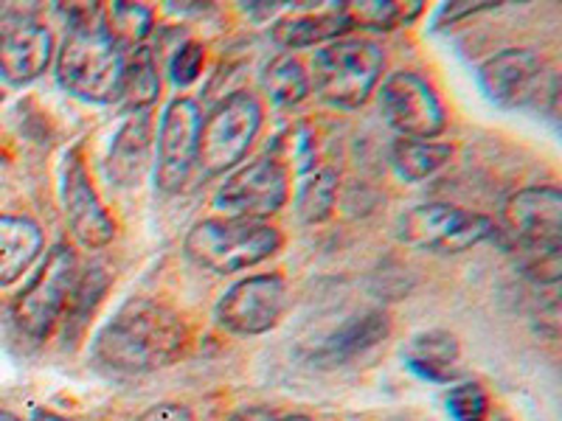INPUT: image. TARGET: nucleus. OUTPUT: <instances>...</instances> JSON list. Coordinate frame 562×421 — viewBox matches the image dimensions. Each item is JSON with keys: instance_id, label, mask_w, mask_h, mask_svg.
I'll list each match as a JSON object with an SVG mask.
<instances>
[{"instance_id": "nucleus-17", "label": "nucleus", "mask_w": 562, "mask_h": 421, "mask_svg": "<svg viewBox=\"0 0 562 421\" xmlns=\"http://www.w3.org/2000/svg\"><path fill=\"white\" fill-rule=\"evenodd\" d=\"M153 158V115L130 113L108 152V174L115 185H138Z\"/></svg>"}, {"instance_id": "nucleus-5", "label": "nucleus", "mask_w": 562, "mask_h": 421, "mask_svg": "<svg viewBox=\"0 0 562 421\" xmlns=\"http://www.w3.org/2000/svg\"><path fill=\"white\" fill-rule=\"evenodd\" d=\"M281 248V234L268 219H203L186 237V255L209 273L228 275L256 268Z\"/></svg>"}, {"instance_id": "nucleus-35", "label": "nucleus", "mask_w": 562, "mask_h": 421, "mask_svg": "<svg viewBox=\"0 0 562 421\" xmlns=\"http://www.w3.org/2000/svg\"><path fill=\"white\" fill-rule=\"evenodd\" d=\"M0 421H20V419H18V416L7 413V410H0Z\"/></svg>"}, {"instance_id": "nucleus-15", "label": "nucleus", "mask_w": 562, "mask_h": 421, "mask_svg": "<svg viewBox=\"0 0 562 421\" xmlns=\"http://www.w3.org/2000/svg\"><path fill=\"white\" fill-rule=\"evenodd\" d=\"M54 57L52 32L26 14L0 18V79L14 88L45 73Z\"/></svg>"}, {"instance_id": "nucleus-22", "label": "nucleus", "mask_w": 562, "mask_h": 421, "mask_svg": "<svg viewBox=\"0 0 562 421\" xmlns=\"http://www.w3.org/2000/svg\"><path fill=\"white\" fill-rule=\"evenodd\" d=\"M453 158V147L441 140H416V138H396L391 147V167L408 183L434 178L439 169H445Z\"/></svg>"}, {"instance_id": "nucleus-23", "label": "nucleus", "mask_w": 562, "mask_h": 421, "mask_svg": "<svg viewBox=\"0 0 562 421\" xmlns=\"http://www.w3.org/2000/svg\"><path fill=\"white\" fill-rule=\"evenodd\" d=\"M338 9L349 20L351 29L394 32V29L411 26L425 12V3H419V0H411V3H400V0H363V3H344Z\"/></svg>"}, {"instance_id": "nucleus-34", "label": "nucleus", "mask_w": 562, "mask_h": 421, "mask_svg": "<svg viewBox=\"0 0 562 421\" xmlns=\"http://www.w3.org/2000/svg\"><path fill=\"white\" fill-rule=\"evenodd\" d=\"M276 421H313L310 416H301V413H290V416H281V419Z\"/></svg>"}, {"instance_id": "nucleus-8", "label": "nucleus", "mask_w": 562, "mask_h": 421, "mask_svg": "<svg viewBox=\"0 0 562 421\" xmlns=\"http://www.w3.org/2000/svg\"><path fill=\"white\" fill-rule=\"evenodd\" d=\"M79 278L77 253L68 244H57L48 250L45 262L40 264L37 275L29 281V287L18 295L12 309V318L18 323L20 334L40 343L52 334L59 323L68 304V295Z\"/></svg>"}, {"instance_id": "nucleus-28", "label": "nucleus", "mask_w": 562, "mask_h": 421, "mask_svg": "<svg viewBox=\"0 0 562 421\" xmlns=\"http://www.w3.org/2000/svg\"><path fill=\"white\" fill-rule=\"evenodd\" d=\"M270 160H276L284 172L290 174V169L299 174H307L315 169V158H318V147H315V138L304 124H295L288 127L281 135H276L273 147H270Z\"/></svg>"}, {"instance_id": "nucleus-14", "label": "nucleus", "mask_w": 562, "mask_h": 421, "mask_svg": "<svg viewBox=\"0 0 562 421\" xmlns=\"http://www.w3.org/2000/svg\"><path fill=\"white\" fill-rule=\"evenodd\" d=\"M63 208L68 228L82 248H108L115 237V219L104 208L97 185L90 180L82 152L70 149L63 163Z\"/></svg>"}, {"instance_id": "nucleus-3", "label": "nucleus", "mask_w": 562, "mask_h": 421, "mask_svg": "<svg viewBox=\"0 0 562 421\" xmlns=\"http://www.w3.org/2000/svg\"><path fill=\"white\" fill-rule=\"evenodd\" d=\"M504 230L526 273L557 284L562 273V194L554 185H529L512 194L501 210Z\"/></svg>"}, {"instance_id": "nucleus-26", "label": "nucleus", "mask_w": 562, "mask_h": 421, "mask_svg": "<svg viewBox=\"0 0 562 421\" xmlns=\"http://www.w3.org/2000/svg\"><path fill=\"white\" fill-rule=\"evenodd\" d=\"M102 26L122 52H135L153 32V9L140 3H113L102 9Z\"/></svg>"}, {"instance_id": "nucleus-24", "label": "nucleus", "mask_w": 562, "mask_h": 421, "mask_svg": "<svg viewBox=\"0 0 562 421\" xmlns=\"http://www.w3.org/2000/svg\"><path fill=\"white\" fill-rule=\"evenodd\" d=\"M338 192L340 180L338 172L329 167L313 169V172L304 174L299 185V194H295V210H299V219L304 225H321L333 217L335 205H338Z\"/></svg>"}, {"instance_id": "nucleus-13", "label": "nucleus", "mask_w": 562, "mask_h": 421, "mask_svg": "<svg viewBox=\"0 0 562 421\" xmlns=\"http://www.w3.org/2000/svg\"><path fill=\"white\" fill-rule=\"evenodd\" d=\"M290 174L270 158L250 160L225 178L214 194V205L231 217L268 219L288 205Z\"/></svg>"}, {"instance_id": "nucleus-9", "label": "nucleus", "mask_w": 562, "mask_h": 421, "mask_svg": "<svg viewBox=\"0 0 562 421\" xmlns=\"http://www.w3.org/2000/svg\"><path fill=\"white\" fill-rule=\"evenodd\" d=\"M288 312V284L281 275H248L217 300L214 318L225 332L259 338L273 332Z\"/></svg>"}, {"instance_id": "nucleus-7", "label": "nucleus", "mask_w": 562, "mask_h": 421, "mask_svg": "<svg viewBox=\"0 0 562 421\" xmlns=\"http://www.w3.org/2000/svg\"><path fill=\"white\" fill-rule=\"evenodd\" d=\"M400 242L425 253H464L495 237V223L484 214L450 203H425L405 210L396 223Z\"/></svg>"}, {"instance_id": "nucleus-25", "label": "nucleus", "mask_w": 562, "mask_h": 421, "mask_svg": "<svg viewBox=\"0 0 562 421\" xmlns=\"http://www.w3.org/2000/svg\"><path fill=\"white\" fill-rule=\"evenodd\" d=\"M108 287H110V278L102 268L79 273L77 284H74V289H70L68 295V304H65L63 318H59L65 323V343H68V340L74 343V338L85 332L90 315L97 312V307L102 304Z\"/></svg>"}, {"instance_id": "nucleus-12", "label": "nucleus", "mask_w": 562, "mask_h": 421, "mask_svg": "<svg viewBox=\"0 0 562 421\" xmlns=\"http://www.w3.org/2000/svg\"><path fill=\"white\" fill-rule=\"evenodd\" d=\"M200 107L194 99L175 96L160 115L158 127V155H155V183L160 192H180L192 169L198 167V133Z\"/></svg>"}, {"instance_id": "nucleus-2", "label": "nucleus", "mask_w": 562, "mask_h": 421, "mask_svg": "<svg viewBox=\"0 0 562 421\" xmlns=\"http://www.w3.org/2000/svg\"><path fill=\"white\" fill-rule=\"evenodd\" d=\"M68 14L70 29L57 52V82L82 102H115L127 54L104 32L102 7L68 9Z\"/></svg>"}, {"instance_id": "nucleus-32", "label": "nucleus", "mask_w": 562, "mask_h": 421, "mask_svg": "<svg viewBox=\"0 0 562 421\" xmlns=\"http://www.w3.org/2000/svg\"><path fill=\"white\" fill-rule=\"evenodd\" d=\"M228 421H276V416L262 405H250V408H239L237 413H231Z\"/></svg>"}, {"instance_id": "nucleus-11", "label": "nucleus", "mask_w": 562, "mask_h": 421, "mask_svg": "<svg viewBox=\"0 0 562 421\" xmlns=\"http://www.w3.org/2000/svg\"><path fill=\"white\" fill-rule=\"evenodd\" d=\"M380 107L400 138L434 140L448 127V115L436 90L414 70H396L385 79L380 90Z\"/></svg>"}, {"instance_id": "nucleus-27", "label": "nucleus", "mask_w": 562, "mask_h": 421, "mask_svg": "<svg viewBox=\"0 0 562 421\" xmlns=\"http://www.w3.org/2000/svg\"><path fill=\"white\" fill-rule=\"evenodd\" d=\"M262 84L270 93L276 104H284V107H293L301 104L310 96V73L304 70V65L295 57H276L273 62L265 68Z\"/></svg>"}, {"instance_id": "nucleus-18", "label": "nucleus", "mask_w": 562, "mask_h": 421, "mask_svg": "<svg viewBox=\"0 0 562 421\" xmlns=\"http://www.w3.org/2000/svg\"><path fill=\"white\" fill-rule=\"evenodd\" d=\"M461 345L456 334L445 329H428L411 338L405 345V363L414 374L430 383H450L459 371Z\"/></svg>"}, {"instance_id": "nucleus-10", "label": "nucleus", "mask_w": 562, "mask_h": 421, "mask_svg": "<svg viewBox=\"0 0 562 421\" xmlns=\"http://www.w3.org/2000/svg\"><path fill=\"white\" fill-rule=\"evenodd\" d=\"M479 84L490 102L512 110L537 104L543 93L557 96L546 59L531 48H506L486 59L479 68Z\"/></svg>"}, {"instance_id": "nucleus-30", "label": "nucleus", "mask_w": 562, "mask_h": 421, "mask_svg": "<svg viewBox=\"0 0 562 421\" xmlns=\"http://www.w3.org/2000/svg\"><path fill=\"white\" fill-rule=\"evenodd\" d=\"M203 62H205V48L194 39L189 43L178 45V52H175L172 62H169V77H172L175 88H189L200 79L203 73Z\"/></svg>"}, {"instance_id": "nucleus-16", "label": "nucleus", "mask_w": 562, "mask_h": 421, "mask_svg": "<svg viewBox=\"0 0 562 421\" xmlns=\"http://www.w3.org/2000/svg\"><path fill=\"white\" fill-rule=\"evenodd\" d=\"M391 334L389 315L380 309H371L363 315H351L346 323H340L335 332L326 334L313 351H310V363L318 368H338V365L351 363V360L363 357L371 349H378Z\"/></svg>"}, {"instance_id": "nucleus-21", "label": "nucleus", "mask_w": 562, "mask_h": 421, "mask_svg": "<svg viewBox=\"0 0 562 421\" xmlns=\"http://www.w3.org/2000/svg\"><path fill=\"white\" fill-rule=\"evenodd\" d=\"M160 96V73L155 54L149 52L147 45L135 48L124 62V77L122 88H119V99L127 113H147Z\"/></svg>"}, {"instance_id": "nucleus-6", "label": "nucleus", "mask_w": 562, "mask_h": 421, "mask_svg": "<svg viewBox=\"0 0 562 421\" xmlns=\"http://www.w3.org/2000/svg\"><path fill=\"white\" fill-rule=\"evenodd\" d=\"M265 110L256 93L237 90L225 96L200 122L198 167L205 174H225L237 169L262 129Z\"/></svg>"}, {"instance_id": "nucleus-20", "label": "nucleus", "mask_w": 562, "mask_h": 421, "mask_svg": "<svg viewBox=\"0 0 562 421\" xmlns=\"http://www.w3.org/2000/svg\"><path fill=\"white\" fill-rule=\"evenodd\" d=\"M351 32L349 20L340 14V9L318 14H299V18L279 20L270 32L276 45L281 48H313V45L335 43Z\"/></svg>"}, {"instance_id": "nucleus-29", "label": "nucleus", "mask_w": 562, "mask_h": 421, "mask_svg": "<svg viewBox=\"0 0 562 421\" xmlns=\"http://www.w3.org/2000/svg\"><path fill=\"white\" fill-rule=\"evenodd\" d=\"M448 413L453 421H486L490 396L479 383H461L450 388Z\"/></svg>"}, {"instance_id": "nucleus-4", "label": "nucleus", "mask_w": 562, "mask_h": 421, "mask_svg": "<svg viewBox=\"0 0 562 421\" xmlns=\"http://www.w3.org/2000/svg\"><path fill=\"white\" fill-rule=\"evenodd\" d=\"M383 70L385 52L378 39L340 37L313 57L310 90L333 107L358 110L378 90Z\"/></svg>"}, {"instance_id": "nucleus-33", "label": "nucleus", "mask_w": 562, "mask_h": 421, "mask_svg": "<svg viewBox=\"0 0 562 421\" xmlns=\"http://www.w3.org/2000/svg\"><path fill=\"white\" fill-rule=\"evenodd\" d=\"M32 421H68V419L59 413H54V410H37V413L32 416Z\"/></svg>"}, {"instance_id": "nucleus-1", "label": "nucleus", "mask_w": 562, "mask_h": 421, "mask_svg": "<svg viewBox=\"0 0 562 421\" xmlns=\"http://www.w3.org/2000/svg\"><path fill=\"white\" fill-rule=\"evenodd\" d=\"M189 329L175 309L153 298H130L93 340V360L119 377H144L183 354Z\"/></svg>"}, {"instance_id": "nucleus-19", "label": "nucleus", "mask_w": 562, "mask_h": 421, "mask_svg": "<svg viewBox=\"0 0 562 421\" xmlns=\"http://www.w3.org/2000/svg\"><path fill=\"white\" fill-rule=\"evenodd\" d=\"M43 230L26 217L0 214V287H9L37 262Z\"/></svg>"}, {"instance_id": "nucleus-31", "label": "nucleus", "mask_w": 562, "mask_h": 421, "mask_svg": "<svg viewBox=\"0 0 562 421\" xmlns=\"http://www.w3.org/2000/svg\"><path fill=\"white\" fill-rule=\"evenodd\" d=\"M138 421H194V416H192V410L186 408V405L160 402V405H153V408L140 416Z\"/></svg>"}]
</instances>
